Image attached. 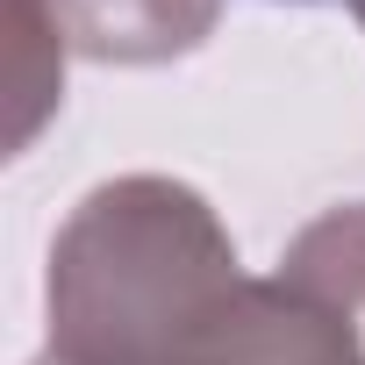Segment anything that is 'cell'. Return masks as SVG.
<instances>
[{
    "label": "cell",
    "mask_w": 365,
    "mask_h": 365,
    "mask_svg": "<svg viewBox=\"0 0 365 365\" xmlns=\"http://www.w3.org/2000/svg\"><path fill=\"white\" fill-rule=\"evenodd\" d=\"M237 287V244L194 187L158 172L108 179L51 244V358L172 365Z\"/></svg>",
    "instance_id": "6da1fadb"
},
{
    "label": "cell",
    "mask_w": 365,
    "mask_h": 365,
    "mask_svg": "<svg viewBox=\"0 0 365 365\" xmlns=\"http://www.w3.org/2000/svg\"><path fill=\"white\" fill-rule=\"evenodd\" d=\"M58 365V358H36ZM172 365H358V344L329 301L294 279H244L237 301L179 351Z\"/></svg>",
    "instance_id": "7a4b0ae2"
},
{
    "label": "cell",
    "mask_w": 365,
    "mask_h": 365,
    "mask_svg": "<svg viewBox=\"0 0 365 365\" xmlns=\"http://www.w3.org/2000/svg\"><path fill=\"white\" fill-rule=\"evenodd\" d=\"M36 8H51L65 51H86L101 65H158L215 29V0H36Z\"/></svg>",
    "instance_id": "3957f363"
},
{
    "label": "cell",
    "mask_w": 365,
    "mask_h": 365,
    "mask_svg": "<svg viewBox=\"0 0 365 365\" xmlns=\"http://www.w3.org/2000/svg\"><path fill=\"white\" fill-rule=\"evenodd\" d=\"M279 279H294V287H308L315 301H329V308L344 315L351 344H358V365H365V201L315 215V222L294 237Z\"/></svg>",
    "instance_id": "277c9868"
},
{
    "label": "cell",
    "mask_w": 365,
    "mask_h": 365,
    "mask_svg": "<svg viewBox=\"0 0 365 365\" xmlns=\"http://www.w3.org/2000/svg\"><path fill=\"white\" fill-rule=\"evenodd\" d=\"M58 72H65V36L51 8L36 0H8V93H15V150L43 129L58 108Z\"/></svg>",
    "instance_id": "5b68a950"
},
{
    "label": "cell",
    "mask_w": 365,
    "mask_h": 365,
    "mask_svg": "<svg viewBox=\"0 0 365 365\" xmlns=\"http://www.w3.org/2000/svg\"><path fill=\"white\" fill-rule=\"evenodd\" d=\"M351 15H358V22H365V0H351Z\"/></svg>",
    "instance_id": "8992f818"
}]
</instances>
